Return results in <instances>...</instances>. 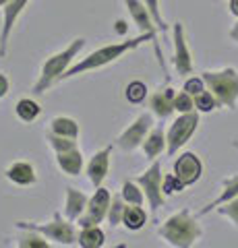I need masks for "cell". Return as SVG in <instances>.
Masks as SVG:
<instances>
[{"instance_id": "obj_39", "label": "cell", "mask_w": 238, "mask_h": 248, "mask_svg": "<svg viewBox=\"0 0 238 248\" xmlns=\"http://www.w3.org/2000/svg\"><path fill=\"white\" fill-rule=\"evenodd\" d=\"M6 4H9V0H0V9H4Z\"/></svg>"}, {"instance_id": "obj_24", "label": "cell", "mask_w": 238, "mask_h": 248, "mask_svg": "<svg viewBox=\"0 0 238 248\" xmlns=\"http://www.w3.org/2000/svg\"><path fill=\"white\" fill-rule=\"evenodd\" d=\"M15 114H17V118L21 122H27L29 124V122H33L37 116L42 114V108L32 97H21L19 102H17V106H15Z\"/></svg>"}, {"instance_id": "obj_31", "label": "cell", "mask_w": 238, "mask_h": 248, "mask_svg": "<svg viewBox=\"0 0 238 248\" xmlns=\"http://www.w3.org/2000/svg\"><path fill=\"white\" fill-rule=\"evenodd\" d=\"M48 141H50V147L54 149V153H58V151H66V149H73V147H79V145H77V139L58 137V135H52V133H48Z\"/></svg>"}, {"instance_id": "obj_38", "label": "cell", "mask_w": 238, "mask_h": 248, "mask_svg": "<svg viewBox=\"0 0 238 248\" xmlns=\"http://www.w3.org/2000/svg\"><path fill=\"white\" fill-rule=\"evenodd\" d=\"M228 9H230V13H232L234 17H238V0H230Z\"/></svg>"}, {"instance_id": "obj_4", "label": "cell", "mask_w": 238, "mask_h": 248, "mask_svg": "<svg viewBox=\"0 0 238 248\" xmlns=\"http://www.w3.org/2000/svg\"><path fill=\"white\" fill-rule=\"evenodd\" d=\"M203 81L213 95H216L220 108L234 110L238 104V71L226 66L222 71H205L201 73Z\"/></svg>"}, {"instance_id": "obj_20", "label": "cell", "mask_w": 238, "mask_h": 248, "mask_svg": "<svg viewBox=\"0 0 238 248\" xmlns=\"http://www.w3.org/2000/svg\"><path fill=\"white\" fill-rule=\"evenodd\" d=\"M234 197H238V176H228L222 180V192H220V197L216 201H211V203H207L201 211H199V215H207V213H211L213 209H218L220 205H224L228 203V201H232Z\"/></svg>"}, {"instance_id": "obj_33", "label": "cell", "mask_w": 238, "mask_h": 248, "mask_svg": "<svg viewBox=\"0 0 238 248\" xmlns=\"http://www.w3.org/2000/svg\"><path fill=\"white\" fill-rule=\"evenodd\" d=\"M162 188H164V195L166 197H170V195H176V192H182L187 186H184L180 180H178V176H176L174 172L172 174H168L164 176V184H162Z\"/></svg>"}, {"instance_id": "obj_2", "label": "cell", "mask_w": 238, "mask_h": 248, "mask_svg": "<svg viewBox=\"0 0 238 248\" xmlns=\"http://www.w3.org/2000/svg\"><path fill=\"white\" fill-rule=\"evenodd\" d=\"M158 234L162 240H166V244L174 248H190L197 240H201L203 230L197 217L190 213V209H180L158 228Z\"/></svg>"}, {"instance_id": "obj_35", "label": "cell", "mask_w": 238, "mask_h": 248, "mask_svg": "<svg viewBox=\"0 0 238 248\" xmlns=\"http://www.w3.org/2000/svg\"><path fill=\"white\" fill-rule=\"evenodd\" d=\"M145 4H147V9L151 11L153 15V21H156V25L159 31H168V25H166V21L162 17V11H159V0H143Z\"/></svg>"}, {"instance_id": "obj_10", "label": "cell", "mask_w": 238, "mask_h": 248, "mask_svg": "<svg viewBox=\"0 0 238 248\" xmlns=\"http://www.w3.org/2000/svg\"><path fill=\"white\" fill-rule=\"evenodd\" d=\"M125 4H127V9H128V15H130V19L135 21V25L139 27L141 33H147L153 44H156V54H158V58H159V64H162V68L166 71V64H164V60H162V52H159L158 48V25H156V21H153V15L151 11L147 9V4L143 2V0H125Z\"/></svg>"}, {"instance_id": "obj_34", "label": "cell", "mask_w": 238, "mask_h": 248, "mask_svg": "<svg viewBox=\"0 0 238 248\" xmlns=\"http://www.w3.org/2000/svg\"><path fill=\"white\" fill-rule=\"evenodd\" d=\"M205 81H203V77H189L187 81H184V85H182V89L187 91V93H190V95H199L201 91H205Z\"/></svg>"}, {"instance_id": "obj_18", "label": "cell", "mask_w": 238, "mask_h": 248, "mask_svg": "<svg viewBox=\"0 0 238 248\" xmlns=\"http://www.w3.org/2000/svg\"><path fill=\"white\" fill-rule=\"evenodd\" d=\"M89 203V197L79 188H73V186H66V199H64V215L71 221H77L79 217L85 213Z\"/></svg>"}, {"instance_id": "obj_9", "label": "cell", "mask_w": 238, "mask_h": 248, "mask_svg": "<svg viewBox=\"0 0 238 248\" xmlns=\"http://www.w3.org/2000/svg\"><path fill=\"white\" fill-rule=\"evenodd\" d=\"M110 203H112V192L104 186H97L94 197H89V203H87V209L83 213L77 226L79 228H87V226H99L106 217H108V209H110Z\"/></svg>"}, {"instance_id": "obj_23", "label": "cell", "mask_w": 238, "mask_h": 248, "mask_svg": "<svg viewBox=\"0 0 238 248\" xmlns=\"http://www.w3.org/2000/svg\"><path fill=\"white\" fill-rule=\"evenodd\" d=\"M106 244V234L99 226H87L79 232V246L83 248H102Z\"/></svg>"}, {"instance_id": "obj_7", "label": "cell", "mask_w": 238, "mask_h": 248, "mask_svg": "<svg viewBox=\"0 0 238 248\" xmlns=\"http://www.w3.org/2000/svg\"><path fill=\"white\" fill-rule=\"evenodd\" d=\"M137 182L141 184V188L145 192V199H147V205L153 213L158 211L159 207H164L166 203V195H164V176H162V161L159 159H153L151 166L145 170L143 174H139L135 178Z\"/></svg>"}, {"instance_id": "obj_36", "label": "cell", "mask_w": 238, "mask_h": 248, "mask_svg": "<svg viewBox=\"0 0 238 248\" xmlns=\"http://www.w3.org/2000/svg\"><path fill=\"white\" fill-rule=\"evenodd\" d=\"M11 91V81H9V77H6L4 73H0V99L6 97V93Z\"/></svg>"}, {"instance_id": "obj_12", "label": "cell", "mask_w": 238, "mask_h": 248, "mask_svg": "<svg viewBox=\"0 0 238 248\" xmlns=\"http://www.w3.org/2000/svg\"><path fill=\"white\" fill-rule=\"evenodd\" d=\"M174 174L178 176V180L184 186H193L195 182L201 180V176H203V161L199 159L197 153L184 151L178 155V159L174 161Z\"/></svg>"}, {"instance_id": "obj_3", "label": "cell", "mask_w": 238, "mask_h": 248, "mask_svg": "<svg viewBox=\"0 0 238 248\" xmlns=\"http://www.w3.org/2000/svg\"><path fill=\"white\" fill-rule=\"evenodd\" d=\"M83 48H85V37H77V40H73L64 50H58L56 54H52L50 58H46V62L42 64V73L33 85L35 95H42V93L48 91L52 85L60 83V77L77 62V56H79V52Z\"/></svg>"}, {"instance_id": "obj_21", "label": "cell", "mask_w": 238, "mask_h": 248, "mask_svg": "<svg viewBox=\"0 0 238 248\" xmlns=\"http://www.w3.org/2000/svg\"><path fill=\"white\" fill-rule=\"evenodd\" d=\"M145 223H147V211L143 205H127L125 213H122V226L128 232H139Z\"/></svg>"}, {"instance_id": "obj_32", "label": "cell", "mask_w": 238, "mask_h": 248, "mask_svg": "<svg viewBox=\"0 0 238 248\" xmlns=\"http://www.w3.org/2000/svg\"><path fill=\"white\" fill-rule=\"evenodd\" d=\"M216 211H218L220 215L228 217V219L238 228V197H234L232 201H228V203H224V205H220Z\"/></svg>"}, {"instance_id": "obj_37", "label": "cell", "mask_w": 238, "mask_h": 248, "mask_svg": "<svg viewBox=\"0 0 238 248\" xmlns=\"http://www.w3.org/2000/svg\"><path fill=\"white\" fill-rule=\"evenodd\" d=\"M230 40H232V42H236L238 44V21L234 23V25H232V29H230Z\"/></svg>"}, {"instance_id": "obj_6", "label": "cell", "mask_w": 238, "mask_h": 248, "mask_svg": "<svg viewBox=\"0 0 238 248\" xmlns=\"http://www.w3.org/2000/svg\"><path fill=\"white\" fill-rule=\"evenodd\" d=\"M199 114H201V112H197V110L180 114L178 118L170 124V128H168V133H166V141H168L166 153L170 155V157L178 153V149H182V147L190 141V137L197 133V128H199Z\"/></svg>"}, {"instance_id": "obj_13", "label": "cell", "mask_w": 238, "mask_h": 248, "mask_svg": "<svg viewBox=\"0 0 238 248\" xmlns=\"http://www.w3.org/2000/svg\"><path fill=\"white\" fill-rule=\"evenodd\" d=\"M29 0H9V4L2 9V29H0V56H6V50H9V40L13 33V27L17 25L19 17L23 15V11L27 9Z\"/></svg>"}, {"instance_id": "obj_5", "label": "cell", "mask_w": 238, "mask_h": 248, "mask_svg": "<svg viewBox=\"0 0 238 248\" xmlns=\"http://www.w3.org/2000/svg\"><path fill=\"white\" fill-rule=\"evenodd\" d=\"M19 230H35L44 234L48 240H54L58 246H75L79 244V234L75 230V221H71L68 217L60 211H54L52 221L48 223H37V221H17Z\"/></svg>"}, {"instance_id": "obj_26", "label": "cell", "mask_w": 238, "mask_h": 248, "mask_svg": "<svg viewBox=\"0 0 238 248\" xmlns=\"http://www.w3.org/2000/svg\"><path fill=\"white\" fill-rule=\"evenodd\" d=\"M21 232L23 234L17 238L19 248H50V242L40 232H35V230H21Z\"/></svg>"}, {"instance_id": "obj_29", "label": "cell", "mask_w": 238, "mask_h": 248, "mask_svg": "<svg viewBox=\"0 0 238 248\" xmlns=\"http://www.w3.org/2000/svg\"><path fill=\"white\" fill-rule=\"evenodd\" d=\"M125 97L130 104H141L145 97H147V85L143 81H130L125 89Z\"/></svg>"}, {"instance_id": "obj_19", "label": "cell", "mask_w": 238, "mask_h": 248, "mask_svg": "<svg viewBox=\"0 0 238 248\" xmlns=\"http://www.w3.org/2000/svg\"><path fill=\"white\" fill-rule=\"evenodd\" d=\"M166 147H168V141H166V133H164V128L162 126H156V128H151L149 130V135L145 137V141L141 145V149H143V155L147 157L149 161L153 159H158L159 155H162L166 151Z\"/></svg>"}, {"instance_id": "obj_40", "label": "cell", "mask_w": 238, "mask_h": 248, "mask_svg": "<svg viewBox=\"0 0 238 248\" xmlns=\"http://www.w3.org/2000/svg\"><path fill=\"white\" fill-rule=\"evenodd\" d=\"M232 145H234V149H238V141H234V143H232Z\"/></svg>"}, {"instance_id": "obj_30", "label": "cell", "mask_w": 238, "mask_h": 248, "mask_svg": "<svg viewBox=\"0 0 238 248\" xmlns=\"http://www.w3.org/2000/svg\"><path fill=\"white\" fill-rule=\"evenodd\" d=\"M174 110L178 114H187V112H193L195 110V97L187 91H178L174 97Z\"/></svg>"}, {"instance_id": "obj_1", "label": "cell", "mask_w": 238, "mask_h": 248, "mask_svg": "<svg viewBox=\"0 0 238 248\" xmlns=\"http://www.w3.org/2000/svg\"><path fill=\"white\" fill-rule=\"evenodd\" d=\"M145 42H153L147 33H139L133 40H127V42H116V44H108V46H102V48L94 50L91 54H87L85 58L77 60L75 64L68 68V71L60 77V81H66V79H73V77H79V75H85L91 71H99V68L112 64V62L120 60L125 54L137 50L141 44Z\"/></svg>"}, {"instance_id": "obj_28", "label": "cell", "mask_w": 238, "mask_h": 248, "mask_svg": "<svg viewBox=\"0 0 238 248\" xmlns=\"http://www.w3.org/2000/svg\"><path fill=\"white\" fill-rule=\"evenodd\" d=\"M216 108H220V104H218L216 95H213L209 89H205V91L199 93V95H195V110L197 112L207 114V112H213Z\"/></svg>"}, {"instance_id": "obj_11", "label": "cell", "mask_w": 238, "mask_h": 248, "mask_svg": "<svg viewBox=\"0 0 238 248\" xmlns=\"http://www.w3.org/2000/svg\"><path fill=\"white\" fill-rule=\"evenodd\" d=\"M172 37H174V68L180 77H187L193 73V54L189 50V44H187V33H184V25L180 21H176L172 25Z\"/></svg>"}, {"instance_id": "obj_17", "label": "cell", "mask_w": 238, "mask_h": 248, "mask_svg": "<svg viewBox=\"0 0 238 248\" xmlns=\"http://www.w3.org/2000/svg\"><path fill=\"white\" fill-rule=\"evenodd\" d=\"M56 166L66 176H79L83 172V166H85V159H83V153L79 147H73V149L56 153Z\"/></svg>"}, {"instance_id": "obj_16", "label": "cell", "mask_w": 238, "mask_h": 248, "mask_svg": "<svg viewBox=\"0 0 238 248\" xmlns=\"http://www.w3.org/2000/svg\"><path fill=\"white\" fill-rule=\"evenodd\" d=\"M4 178L17 186H33L37 182V174L33 164L29 161H13V164L4 170Z\"/></svg>"}, {"instance_id": "obj_15", "label": "cell", "mask_w": 238, "mask_h": 248, "mask_svg": "<svg viewBox=\"0 0 238 248\" xmlns=\"http://www.w3.org/2000/svg\"><path fill=\"white\" fill-rule=\"evenodd\" d=\"M174 97H176V91L172 87H164V89H158L153 95L149 97V110L153 116H158L159 120H166L176 112L174 110Z\"/></svg>"}, {"instance_id": "obj_22", "label": "cell", "mask_w": 238, "mask_h": 248, "mask_svg": "<svg viewBox=\"0 0 238 248\" xmlns=\"http://www.w3.org/2000/svg\"><path fill=\"white\" fill-rule=\"evenodd\" d=\"M50 133L58 137H68V139H79V122L68 116H56L50 120Z\"/></svg>"}, {"instance_id": "obj_27", "label": "cell", "mask_w": 238, "mask_h": 248, "mask_svg": "<svg viewBox=\"0 0 238 248\" xmlns=\"http://www.w3.org/2000/svg\"><path fill=\"white\" fill-rule=\"evenodd\" d=\"M125 207H127V201L122 199V195H114L112 197V203H110V209H108V223L112 228H116L122 223V213H125Z\"/></svg>"}, {"instance_id": "obj_25", "label": "cell", "mask_w": 238, "mask_h": 248, "mask_svg": "<svg viewBox=\"0 0 238 248\" xmlns=\"http://www.w3.org/2000/svg\"><path fill=\"white\" fill-rule=\"evenodd\" d=\"M120 195H122V199L127 201V205H143L145 201H147L145 199V192L141 188V184L137 180H128V178L122 182Z\"/></svg>"}, {"instance_id": "obj_8", "label": "cell", "mask_w": 238, "mask_h": 248, "mask_svg": "<svg viewBox=\"0 0 238 248\" xmlns=\"http://www.w3.org/2000/svg\"><path fill=\"white\" fill-rule=\"evenodd\" d=\"M151 128H153V114L143 112L118 135L116 145L120 147L122 151H127V153L139 149V147L143 145V141H145V137L149 135Z\"/></svg>"}, {"instance_id": "obj_14", "label": "cell", "mask_w": 238, "mask_h": 248, "mask_svg": "<svg viewBox=\"0 0 238 248\" xmlns=\"http://www.w3.org/2000/svg\"><path fill=\"white\" fill-rule=\"evenodd\" d=\"M110 157H112V145H106L104 149L95 151L94 155L89 157L87 166H85V172H87V178L94 188L102 186L106 176L110 172Z\"/></svg>"}]
</instances>
